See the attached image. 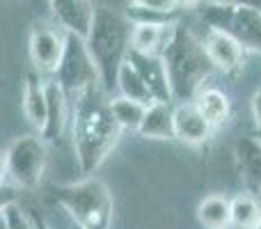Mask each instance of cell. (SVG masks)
Masks as SVG:
<instances>
[{
    "mask_svg": "<svg viewBox=\"0 0 261 229\" xmlns=\"http://www.w3.org/2000/svg\"><path fill=\"white\" fill-rule=\"evenodd\" d=\"M71 135L78 167L83 174L92 176L113 154L122 138V129L110 113L108 92L101 85L90 87L76 96L71 115Z\"/></svg>",
    "mask_w": 261,
    "mask_h": 229,
    "instance_id": "6da1fadb",
    "label": "cell"
},
{
    "mask_svg": "<svg viewBox=\"0 0 261 229\" xmlns=\"http://www.w3.org/2000/svg\"><path fill=\"white\" fill-rule=\"evenodd\" d=\"M158 55L165 67L172 101L193 104L195 96L204 87V81L213 71V64L204 50V41L197 39L190 28L172 23Z\"/></svg>",
    "mask_w": 261,
    "mask_h": 229,
    "instance_id": "7a4b0ae2",
    "label": "cell"
},
{
    "mask_svg": "<svg viewBox=\"0 0 261 229\" xmlns=\"http://www.w3.org/2000/svg\"><path fill=\"white\" fill-rule=\"evenodd\" d=\"M130 30L133 26L128 16L113 7L96 5L94 26L85 44L99 71V83L106 92L117 87V73L130 50Z\"/></svg>",
    "mask_w": 261,
    "mask_h": 229,
    "instance_id": "3957f363",
    "label": "cell"
},
{
    "mask_svg": "<svg viewBox=\"0 0 261 229\" xmlns=\"http://www.w3.org/2000/svg\"><path fill=\"white\" fill-rule=\"evenodd\" d=\"M55 199L69 213L73 225L81 229H110L115 204L110 188L99 176H85L76 184L55 188Z\"/></svg>",
    "mask_w": 261,
    "mask_h": 229,
    "instance_id": "277c9868",
    "label": "cell"
},
{
    "mask_svg": "<svg viewBox=\"0 0 261 229\" xmlns=\"http://www.w3.org/2000/svg\"><path fill=\"white\" fill-rule=\"evenodd\" d=\"M5 154H7L9 179L14 181V186L32 190L41 184L48 165V151L39 135H21L9 144Z\"/></svg>",
    "mask_w": 261,
    "mask_h": 229,
    "instance_id": "5b68a950",
    "label": "cell"
},
{
    "mask_svg": "<svg viewBox=\"0 0 261 229\" xmlns=\"http://www.w3.org/2000/svg\"><path fill=\"white\" fill-rule=\"evenodd\" d=\"M55 81L64 92L78 96L81 92L90 90L99 83V71L92 60L87 44L73 35H64V53L60 60V67L55 71Z\"/></svg>",
    "mask_w": 261,
    "mask_h": 229,
    "instance_id": "8992f818",
    "label": "cell"
},
{
    "mask_svg": "<svg viewBox=\"0 0 261 229\" xmlns=\"http://www.w3.org/2000/svg\"><path fill=\"white\" fill-rule=\"evenodd\" d=\"M64 53V32L48 23H35L30 30V60L37 73H55Z\"/></svg>",
    "mask_w": 261,
    "mask_h": 229,
    "instance_id": "52a82bcc",
    "label": "cell"
},
{
    "mask_svg": "<svg viewBox=\"0 0 261 229\" xmlns=\"http://www.w3.org/2000/svg\"><path fill=\"white\" fill-rule=\"evenodd\" d=\"M50 12L64 35H73L87 41L96 16L94 3L90 0H50Z\"/></svg>",
    "mask_w": 261,
    "mask_h": 229,
    "instance_id": "ba28073f",
    "label": "cell"
},
{
    "mask_svg": "<svg viewBox=\"0 0 261 229\" xmlns=\"http://www.w3.org/2000/svg\"><path fill=\"white\" fill-rule=\"evenodd\" d=\"M204 50L211 60L213 69H220L222 73H239L245 62V48L229 35L222 30H208L204 37Z\"/></svg>",
    "mask_w": 261,
    "mask_h": 229,
    "instance_id": "9c48e42d",
    "label": "cell"
},
{
    "mask_svg": "<svg viewBox=\"0 0 261 229\" xmlns=\"http://www.w3.org/2000/svg\"><path fill=\"white\" fill-rule=\"evenodd\" d=\"M44 90H46V121L39 131V138L46 144L55 142L62 138L64 129L69 121V96L62 87L58 85L55 78L44 81Z\"/></svg>",
    "mask_w": 261,
    "mask_h": 229,
    "instance_id": "30bf717a",
    "label": "cell"
},
{
    "mask_svg": "<svg viewBox=\"0 0 261 229\" xmlns=\"http://www.w3.org/2000/svg\"><path fill=\"white\" fill-rule=\"evenodd\" d=\"M126 62L138 71V76L142 78V83L151 92L156 104H172L170 85H167V76H165V67H163L161 55H144V53L128 50Z\"/></svg>",
    "mask_w": 261,
    "mask_h": 229,
    "instance_id": "8fae6325",
    "label": "cell"
},
{
    "mask_svg": "<svg viewBox=\"0 0 261 229\" xmlns=\"http://www.w3.org/2000/svg\"><path fill=\"white\" fill-rule=\"evenodd\" d=\"M229 35L245 50L261 53V5L236 3L234 18L229 26Z\"/></svg>",
    "mask_w": 261,
    "mask_h": 229,
    "instance_id": "7c38bea8",
    "label": "cell"
},
{
    "mask_svg": "<svg viewBox=\"0 0 261 229\" xmlns=\"http://www.w3.org/2000/svg\"><path fill=\"white\" fill-rule=\"evenodd\" d=\"M211 126L193 104H176L174 106V140L186 144H202L211 138Z\"/></svg>",
    "mask_w": 261,
    "mask_h": 229,
    "instance_id": "4fadbf2b",
    "label": "cell"
},
{
    "mask_svg": "<svg viewBox=\"0 0 261 229\" xmlns=\"http://www.w3.org/2000/svg\"><path fill=\"white\" fill-rule=\"evenodd\" d=\"M234 156L243 181L250 188L261 190V140L250 135L241 138L234 144Z\"/></svg>",
    "mask_w": 261,
    "mask_h": 229,
    "instance_id": "5bb4252c",
    "label": "cell"
},
{
    "mask_svg": "<svg viewBox=\"0 0 261 229\" xmlns=\"http://www.w3.org/2000/svg\"><path fill=\"white\" fill-rule=\"evenodd\" d=\"M23 115L25 119L35 126L37 131H41L46 121V90L44 81L39 78L37 71H25L23 76Z\"/></svg>",
    "mask_w": 261,
    "mask_h": 229,
    "instance_id": "9a60e30c",
    "label": "cell"
},
{
    "mask_svg": "<svg viewBox=\"0 0 261 229\" xmlns=\"http://www.w3.org/2000/svg\"><path fill=\"white\" fill-rule=\"evenodd\" d=\"M138 133L147 140H174V106L151 104L144 113Z\"/></svg>",
    "mask_w": 261,
    "mask_h": 229,
    "instance_id": "2e32d148",
    "label": "cell"
},
{
    "mask_svg": "<svg viewBox=\"0 0 261 229\" xmlns=\"http://www.w3.org/2000/svg\"><path fill=\"white\" fill-rule=\"evenodd\" d=\"M195 106H197V110L202 113L204 119L208 121L211 129L225 124L231 115L229 96H227L222 90H218V87H202L199 94L195 96Z\"/></svg>",
    "mask_w": 261,
    "mask_h": 229,
    "instance_id": "e0dca14e",
    "label": "cell"
},
{
    "mask_svg": "<svg viewBox=\"0 0 261 229\" xmlns=\"http://www.w3.org/2000/svg\"><path fill=\"white\" fill-rule=\"evenodd\" d=\"M170 26L167 23H133V30H130V50L144 53V55H158V50L165 44Z\"/></svg>",
    "mask_w": 261,
    "mask_h": 229,
    "instance_id": "ac0fdd59",
    "label": "cell"
},
{
    "mask_svg": "<svg viewBox=\"0 0 261 229\" xmlns=\"http://www.w3.org/2000/svg\"><path fill=\"white\" fill-rule=\"evenodd\" d=\"M197 220L204 229H231V209L225 195H208L197 207Z\"/></svg>",
    "mask_w": 261,
    "mask_h": 229,
    "instance_id": "d6986e66",
    "label": "cell"
},
{
    "mask_svg": "<svg viewBox=\"0 0 261 229\" xmlns=\"http://www.w3.org/2000/svg\"><path fill=\"white\" fill-rule=\"evenodd\" d=\"M231 209V227L234 229H254L261 220V204L250 193H241L229 199Z\"/></svg>",
    "mask_w": 261,
    "mask_h": 229,
    "instance_id": "ffe728a7",
    "label": "cell"
},
{
    "mask_svg": "<svg viewBox=\"0 0 261 229\" xmlns=\"http://www.w3.org/2000/svg\"><path fill=\"white\" fill-rule=\"evenodd\" d=\"M117 90H119V96L130 99V101H138V104H142V106L156 104L151 92L147 90L142 78L138 76V71H135L128 62H124L122 69H119V73H117Z\"/></svg>",
    "mask_w": 261,
    "mask_h": 229,
    "instance_id": "44dd1931",
    "label": "cell"
},
{
    "mask_svg": "<svg viewBox=\"0 0 261 229\" xmlns=\"http://www.w3.org/2000/svg\"><path fill=\"white\" fill-rule=\"evenodd\" d=\"M149 106H142L138 101L124 99V96H115L110 99V113H113V119L117 121V126L122 131H138L140 124L144 119V113H147Z\"/></svg>",
    "mask_w": 261,
    "mask_h": 229,
    "instance_id": "7402d4cb",
    "label": "cell"
},
{
    "mask_svg": "<svg viewBox=\"0 0 261 229\" xmlns=\"http://www.w3.org/2000/svg\"><path fill=\"white\" fill-rule=\"evenodd\" d=\"M197 7H199V14H202L204 23L208 26V30L229 32L236 3H202V5H197Z\"/></svg>",
    "mask_w": 261,
    "mask_h": 229,
    "instance_id": "603a6c76",
    "label": "cell"
},
{
    "mask_svg": "<svg viewBox=\"0 0 261 229\" xmlns=\"http://www.w3.org/2000/svg\"><path fill=\"white\" fill-rule=\"evenodd\" d=\"M5 220H7L9 229H32L30 227V218H28V211H21V207H12L5 213Z\"/></svg>",
    "mask_w": 261,
    "mask_h": 229,
    "instance_id": "cb8c5ba5",
    "label": "cell"
},
{
    "mask_svg": "<svg viewBox=\"0 0 261 229\" xmlns=\"http://www.w3.org/2000/svg\"><path fill=\"white\" fill-rule=\"evenodd\" d=\"M18 207V190L14 186H0V216L7 213V209Z\"/></svg>",
    "mask_w": 261,
    "mask_h": 229,
    "instance_id": "d4e9b609",
    "label": "cell"
},
{
    "mask_svg": "<svg viewBox=\"0 0 261 229\" xmlns=\"http://www.w3.org/2000/svg\"><path fill=\"white\" fill-rule=\"evenodd\" d=\"M252 115L254 121H257V129L261 131V90H257L252 96Z\"/></svg>",
    "mask_w": 261,
    "mask_h": 229,
    "instance_id": "484cf974",
    "label": "cell"
},
{
    "mask_svg": "<svg viewBox=\"0 0 261 229\" xmlns=\"http://www.w3.org/2000/svg\"><path fill=\"white\" fill-rule=\"evenodd\" d=\"M28 218H30V227L32 229H53L48 222H46L44 216H37L35 211H28Z\"/></svg>",
    "mask_w": 261,
    "mask_h": 229,
    "instance_id": "4316f807",
    "label": "cell"
},
{
    "mask_svg": "<svg viewBox=\"0 0 261 229\" xmlns=\"http://www.w3.org/2000/svg\"><path fill=\"white\" fill-rule=\"evenodd\" d=\"M7 176H9V170H7V154L0 151V186H5Z\"/></svg>",
    "mask_w": 261,
    "mask_h": 229,
    "instance_id": "83f0119b",
    "label": "cell"
},
{
    "mask_svg": "<svg viewBox=\"0 0 261 229\" xmlns=\"http://www.w3.org/2000/svg\"><path fill=\"white\" fill-rule=\"evenodd\" d=\"M0 229H9L7 227V220H5V216H0Z\"/></svg>",
    "mask_w": 261,
    "mask_h": 229,
    "instance_id": "f1b7e54d",
    "label": "cell"
},
{
    "mask_svg": "<svg viewBox=\"0 0 261 229\" xmlns=\"http://www.w3.org/2000/svg\"><path fill=\"white\" fill-rule=\"evenodd\" d=\"M254 229H261V220H259V225H257V227H254Z\"/></svg>",
    "mask_w": 261,
    "mask_h": 229,
    "instance_id": "f546056e",
    "label": "cell"
},
{
    "mask_svg": "<svg viewBox=\"0 0 261 229\" xmlns=\"http://www.w3.org/2000/svg\"><path fill=\"white\" fill-rule=\"evenodd\" d=\"M73 229H81V227H76V225H73Z\"/></svg>",
    "mask_w": 261,
    "mask_h": 229,
    "instance_id": "4dcf8cb0",
    "label": "cell"
},
{
    "mask_svg": "<svg viewBox=\"0 0 261 229\" xmlns=\"http://www.w3.org/2000/svg\"><path fill=\"white\" fill-rule=\"evenodd\" d=\"M231 229H234V227H231Z\"/></svg>",
    "mask_w": 261,
    "mask_h": 229,
    "instance_id": "1f68e13d",
    "label": "cell"
}]
</instances>
